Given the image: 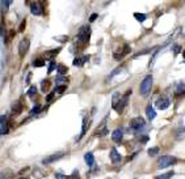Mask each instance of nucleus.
Wrapping results in <instances>:
<instances>
[{"instance_id": "obj_1", "label": "nucleus", "mask_w": 185, "mask_h": 179, "mask_svg": "<svg viewBox=\"0 0 185 179\" xmlns=\"http://www.w3.org/2000/svg\"><path fill=\"white\" fill-rule=\"evenodd\" d=\"M89 38H91V28L87 26V25L80 28L78 35H76V41L80 42V43H85V42L89 41Z\"/></svg>"}, {"instance_id": "obj_2", "label": "nucleus", "mask_w": 185, "mask_h": 179, "mask_svg": "<svg viewBox=\"0 0 185 179\" xmlns=\"http://www.w3.org/2000/svg\"><path fill=\"white\" fill-rule=\"evenodd\" d=\"M177 162V160L175 157L172 156H163L160 157V160L158 161V166L160 167V169H165V167L171 166V165H175Z\"/></svg>"}, {"instance_id": "obj_3", "label": "nucleus", "mask_w": 185, "mask_h": 179, "mask_svg": "<svg viewBox=\"0 0 185 179\" xmlns=\"http://www.w3.org/2000/svg\"><path fill=\"white\" fill-rule=\"evenodd\" d=\"M151 87H152V76H146V78L142 81V84H140V94L142 95H147L148 93L151 90Z\"/></svg>"}, {"instance_id": "obj_4", "label": "nucleus", "mask_w": 185, "mask_h": 179, "mask_svg": "<svg viewBox=\"0 0 185 179\" xmlns=\"http://www.w3.org/2000/svg\"><path fill=\"white\" fill-rule=\"evenodd\" d=\"M130 93H131V90H129V92H126L125 93V95L119 99V102H118V105L117 107H116V111H117L118 114H122L123 113V110H125V107L126 105H128V101H129V95H130Z\"/></svg>"}, {"instance_id": "obj_5", "label": "nucleus", "mask_w": 185, "mask_h": 179, "mask_svg": "<svg viewBox=\"0 0 185 179\" xmlns=\"http://www.w3.org/2000/svg\"><path fill=\"white\" fill-rule=\"evenodd\" d=\"M130 127L133 128L134 131H139L144 127V119L140 116H137V118H133L131 122H130Z\"/></svg>"}, {"instance_id": "obj_6", "label": "nucleus", "mask_w": 185, "mask_h": 179, "mask_svg": "<svg viewBox=\"0 0 185 179\" xmlns=\"http://www.w3.org/2000/svg\"><path fill=\"white\" fill-rule=\"evenodd\" d=\"M155 106H156L159 110H165L167 107L169 106V98L165 97V95H162V97H159L156 101H155Z\"/></svg>"}, {"instance_id": "obj_7", "label": "nucleus", "mask_w": 185, "mask_h": 179, "mask_svg": "<svg viewBox=\"0 0 185 179\" xmlns=\"http://www.w3.org/2000/svg\"><path fill=\"white\" fill-rule=\"evenodd\" d=\"M29 46H30V42H29V39H26V38L21 39L20 43H19V54H20V56H24L25 54L28 52Z\"/></svg>"}, {"instance_id": "obj_8", "label": "nucleus", "mask_w": 185, "mask_h": 179, "mask_svg": "<svg viewBox=\"0 0 185 179\" xmlns=\"http://www.w3.org/2000/svg\"><path fill=\"white\" fill-rule=\"evenodd\" d=\"M64 154H66V153H64V152H58V153H55V154H51V156L46 157V158H43V163L49 165V163L54 162V161H58V160H60L62 157H64Z\"/></svg>"}, {"instance_id": "obj_9", "label": "nucleus", "mask_w": 185, "mask_h": 179, "mask_svg": "<svg viewBox=\"0 0 185 179\" xmlns=\"http://www.w3.org/2000/svg\"><path fill=\"white\" fill-rule=\"evenodd\" d=\"M8 119L5 115L0 116V134L2 135H7L8 134Z\"/></svg>"}, {"instance_id": "obj_10", "label": "nucleus", "mask_w": 185, "mask_h": 179, "mask_svg": "<svg viewBox=\"0 0 185 179\" xmlns=\"http://www.w3.org/2000/svg\"><path fill=\"white\" fill-rule=\"evenodd\" d=\"M110 160H112V163H113V165H118L119 162H121V160H122L121 154H119L118 150L116 148L110 149Z\"/></svg>"}, {"instance_id": "obj_11", "label": "nucleus", "mask_w": 185, "mask_h": 179, "mask_svg": "<svg viewBox=\"0 0 185 179\" xmlns=\"http://www.w3.org/2000/svg\"><path fill=\"white\" fill-rule=\"evenodd\" d=\"M30 12H32V15H34V16L42 15V8H41V5H39L38 1H33L30 4Z\"/></svg>"}, {"instance_id": "obj_12", "label": "nucleus", "mask_w": 185, "mask_h": 179, "mask_svg": "<svg viewBox=\"0 0 185 179\" xmlns=\"http://www.w3.org/2000/svg\"><path fill=\"white\" fill-rule=\"evenodd\" d=\"M122 137H123V131L121 130V128L116 130L113 134H112V140H113L114 142H118V144L122 141Z\"/></svg>"}, {"instance_id": "obj_13", "label": "nucleus", "mask_w": 185, "mask_h": 179, "mask_svg": "<svg viewBox=\"0 0 185 179\" xmlns=\"http://www.w3.org/2000/svg\"><path fill=\"white\" fill-rule=\"evenodd\" d=\"M175 93H176V95L185 94V80H183V81H180V82H177V84H176Z\"/></svg>"}, {"instance_id": "obj_14", "label": "nucleus", "mask_w": 185, "mask_h": 179, "mask_svg": "<svg viewBox=\"0 0 185 179\" xmlns=\"http://www.w3.org/2000/svg\"><path fill=\"white\" fill-rule=\"evenodd\" d=\"M108 134V128H106V120H103L101 122V124H100V127L97 128V132H96V135L97 136H105Z\"/></svg>"}, {"instance_id": "obj_15", "label": "nucleus", "mask_w": 185, "mask_h": 179, "mask_svg": "<svg viewBox=\"0 0 185 179\" xmlns=\"http://www.w3.org/2000/svg\"><path fill=\"white\" fill-rule=\"evenodd\" d=\"M88 59H89V56L88 55H84V56H82V58H75L72 63H74L75 67H82L85 62H88Z\"/></svg>"}, {"instance_id": "obj_16", "label": "nucleus", "mask_w": 185, "mask_h": 179, "mask_svg": "<svg viewBox=\"0 0 185 179\" xmlns=\"http://www.w3.org/2000/svg\"><path fill=\"white\" fill-rule=\"evenodd\" d=\"M11 111H12L13 115H19V114L23 111V105H21V102H14L12 105V109H11Z\"/></svg>"}, {"instance_id": "obj_17", "label": "nucleus", "mask_w": 185, "mask_h": 179, "mask_svg": "<svg viewBox=\"0 0 185 179\" xmlns=\"http://www.w3.org/2000/svg\"><path fill=\"white\" fill-rule=\"evenodd\" d=\"M146 114H147V118H148L150 120H154V119H155V116H156V113H155L154 107H152L151 105H148V106H147V109H146Z\"/></svg>"}, {"instance_id": "obj_18", "label": "nucleus", "mask_w": 185, "mask_h": 179, "mask_svg": "<svg viewBox=\"0 0 185 179\" xmlns=\"http://www.w3.org/2000/svg\"><path fill=\"white\" fill-rule=\"evenodd\" d=\"M60 51V48H57V50H51V51H46L45 54H43V58H45L46 60H50V59H53L54 56L57 55L58 52Z\"/></svg>"}, {"instance_id": "obj_19", "label": "nucleus", "mask_w": 185, "mask_h": 179, "mask_svg": "<svg viewBox=\"0 0 185 179\" xmlns=\"http://www.w3.org/2000/svg\"><path fill=\"white\" fill-rule=\"evenodd\" d=\"M84 160H85V163L88 165V166H93V163H95V157H93L92 153H87L84 156Z\"/></svg>"}, {"instance_id": "obj_20", "label": "nucleus", "mask_w": 185, "mask_h": 179, "mask_svg": "<svg viewBox=\"0 0 185 179\" xmlns=\"http://www.w3.org/2000/svg\"><path fill=\"white\" fill-rule=\"evenodd\" d=\"M87 118L88 116H85L84 119H83V126H82V132H80V135H79V139H82L83 136L85 135V132H87V130H88V122H87ZM78 139V140H79Z\"/></svg>"}, {"instance_id": "obj_21", "label": "nucleus", "mask_w": 185, "mask_h": 179, "mask_svg": "<svg viewBox=\"0 0 185 179\" xmlns=\"http://www.w3.org/2000/svg\"><path fill=\"white\" fill-rule=\"evenodd\" d=\"M12 0H2V12H8Z\"/></svg>"}, {"instance_id": "obj_22", "label": "nucleus", "mask_w": 185, "mask_h": 179, "mask_svg": "<svg viewBox=\"0 0 185 179\" xmlns=\"http://www.w3.org/2000/svg\"><path fill=\"white\" fill-rule=\"evenodd\" d=\"M119 99H121V97H119V93H118V92H116L114 94H113V98H112V105H113L114 109L117 107L118 102H119Z\"/></svg>"}, {"instance_id": "obj_23", "label": "nucleus", "mask_w": 185, "mask_h": 179, "mask_svg": "<svg viewBox=\"0 0 185 179\" xmlns=\"http://www.w3.org/2000/svg\"><path fill=\"white\" fill-rule=\"evenodd\" d=\"M45 58H37V59H34V62H33V66L34 67H43L45 66Z\"/></svg>"}, {"instance_id": "obj_24", "label": "nucleus", "mask_w": 185, "mask_h": 179, "mask_svg": "<svg viewBox=\"0 0 185 179\" xmlns=\"http://www.w3.org/2000/svg\"><path fill=\"white\" fill-rule=\"evenodd\" d=\"M57 69H58V73H59V75H66L67 71H68V68L66 66H63V64H58Z\"/></svg>"}, {"instance_id": "obj_25", "label": "nucleus", "mask_w": 185, "mask_h": 179, "mask_svg": "<svg viewBox=\"0 0 185 179\" xmlns=\"http://www.w3.org/2000/svg\"><path fill=\"white\" fill-rule=\"evenodd\" d=\"M66 89H67L66 82H64V84H62V85L58 84V87L55 88V93H58V94H62V93H63L64 90H66Z\"/></svg>"}, {"instance_id": "obj_26", "label": "nucleus", "mask_w": 185, "mask_h": 179, "mask_svg": "<svg viewBox=\"0 0 185 179\" xmlns=\"http://www.w3.org/2000/svg\"><path fill=\"white\" fill-rule=\"evenodd\" d=\"M134 17H135V20L139 21V22L146 21V15H143V13H134Z\"/></svg>"}, {"instance_id": "obj_27", "label": "nucleus", "mask_w": 185, "mask_h": 179, "mask_svg": "<svg viewBox=\"0 0 185 179\" xmlns=\"http://www.w3.org/2000/svg\"><path fill=\"white\" fill-rule=\"evenodd\" d=\"M158 153H159V148H158V146H154V148L148 149V154H150V156H156Z\"/></svg>"}, {"instance_id": "obj_28", "label": "nucleus", "mask_w": 185, "mask_h": 179, "mask_svg": "<svg viewBox=\"0 0 185 179\" xmlns=\"http://www.w3.org/2000/svg\"><path fill=\"white\" fill-rule=\"evenodd\" d=\"M35 93H37V88H35V87H30V89L28 90V95H29V97H33V95H35Z\"/></svg>"}, {"instance_id": "obj_29", "label": "nucleus", "mask_w": 185, "mask_h": 179, "mask_svg": "<svg viewBox=\"0 0 185 179\" xmlns=\"http://www.w3.org/2000/svg\"><path fill=\"white\" fill-rule=\"evenodd\" d=\"M41 110H42V107H41V106H39V105H35V106L33 107V109L30 110V114H32V115H33V114H37V113H39V111H41Z\"/></svg>"}, {"instance_id": "obj_30", "label": "nucleus", "mask_w": 185, "mask_h": 179, "mask_svg": "<svg viewBox=\"0 0 185 179\" xmlns=\"http://www.w3.org/2000/svg\"><path fill=\"white\" fill-rule=\"evenodd\" d=\"M49 84H50L49 80H43V81H42V84H41V85H42V88H41V89H42V92L48 90V89H49Z\"/></svg>"}, {"instance_id": "obj_31", "label": "nucleus", "mask_w": 185, "mask_h": 179, "mask_svg": "<svg viewBox=\"0 0 185 179\" xmlns=\"http://www.w3.org/2000/svg\"><path fill=\"white\" fill-rule=\"evenodd\" d=\"M58 67V64L55 63V62H51L50 63V67H49V71H48V73H51L54 69H55V68Z\"/></svg>"}, {"instance_id": "obj_32", "label": "nucleus", "mask_w": 185, "mask_h": 179, "mask_svg": "<svg viewBox=\"0 0 185 179\" xmlns=\"http://www.w3.org/2000/svg\"><path fill=\"white\" fill-rule=\"evenodd\" d=\"M172 175H173V173H172V171H171V173H167V174H163V175H159V177L158 178H171L172 177Z\"/></svg>"}, {"instance_id": "obj_33", "label": "nucleus", "mask_w": 185, "mask_h": 179, "mask_svg": "<svg viewBox=\"0 0 185 179\" xmlns=\"http://www.w3.org/2000/svg\"><path fill=\"white\" fill-rule=\"evenodd\" d=\"M180 45H176L175 46V47H173V54H175V55H177V54H179L180 52Z\"/></svg>"}, {"instance_id": "obj_34", "label": "nucleus", "mask_w": 185, "mask_h": 179, "mask_svg": "<svg viewBox=\"0 0 185 179\" xmlns=\"http://www.w3.org/2000/svg\"><path fill=\"white\" fill-rule=\"evenodd\" d=\"M128 52H130V47H129V45H125L123 46V55L128 54Z\"/></svg>"}, {"instance_id": "obj_35", "label": "nucleus", "mask_w": 185, "mask_h": 179, "mask_svg": "<svg viewBox=\"0 0 185 179\" xmlns=\"http://www.w3.org/2000/svg\"><path fill=\"white\" fill-rule=\"evenodd\" d=\"M53 98H54V93H50V94L48 95V98H46V101H48V102H51Z\"/></svg>"}, {"instance_id": "obj_36", "label": "nucleus", "mask_w": 185, "mask_h": 179, "mask_svg": "<svg viewBox=\"0 0 185 179\" xmlns=\"http://www.w3.org/2000/svg\"><path fill=\"white\" fill-rule=\"evenodd\" d=\"M96 19H97V13H93V15L89 17V21H91V22H92V21H95Z\"/></svg>"}, {"instance_id": "obj_37", "label": "nucleus", "mask_w": 185, "mask_h": 179, "mask_svg": "<svg viewBox=\"0 0 185 179\" xmlns=\"http://www.w3.org/2000/svg\"><path fill=\"white\" fill-rule=\"evenodd\" d=\"M25 29V20L23 21V22H21V25H20V31H23Z\"/></svg>"}, {"instance_id": "obj_38", "label": "nucleus", "mask_w": 185, "mask_h": 179, "mask_svg": "<svg viewBox=\"0 0 185 179\" xmlns=\"http://www.w3.org/2000/svg\"><path fill=\"white\" fill-rule=\"evenodd\" d=\"M140 139H142V142H147V140H148L147 136H143V137H140Z\"/></svg>"}, {"instance_id": "obj_39", "label": "nucleus", "mask_w": 185, "mask_h": 179, "mask_svg": "<svg viewBox=\"0 0 185 179\" xmlns=\"http://www.w3.org/2000/svg\"><path fill=\"white\" fill-rule=\"evenodd\" d=\"M55 177H57V178H64V177H63V175H62V174H57Z\"/></svg>"}, {"instance_id": "obj_40", "label": "nucleus", "mask_w": 185, "mask_h": 179, "mask_svg": "<svg viewBox=\"0 0 185 179\" xmlns=\"http://www.w3.org/2000/svg\"><path fill=\"white\" fill-rule=\"evenodd\" d=\"M183 56H184V58H185V51H184V52H183Z\"/></svg>"}]
</instances>
